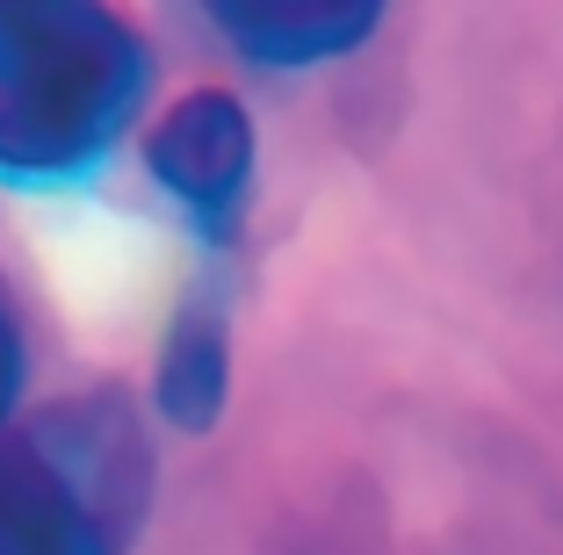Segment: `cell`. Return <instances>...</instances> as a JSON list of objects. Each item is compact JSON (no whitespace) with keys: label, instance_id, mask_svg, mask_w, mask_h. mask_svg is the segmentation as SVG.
I'll return each mask as SVG.
<instances>
[{"label":"cell","instance_id":"cell-6","mask_svg":"<svg viewBox=\"0 0 563 555\" xmlns=\"http://www.w3.org/2000/svg\"><path fill=\"white\" fill-rule=\"evenodd\" d=\"M15 382H22V340H15L8 303H0V419H8V404H15Z\"/></svg>","mask_w":563,"mask_h":555},{"label":"cell","instance_id":"cell-5","mask_svg":"<svg viewBox=\"0 0 563 555\" xmlns=\"http://www.w3.org/2000/svg\"><path fill=\"white\" fill-rule=\"evenodd\" d=\"M210 22L253 66H325L376 36V0H261V8H210Z\"/></svg>","mask_w":563,"mask_h":555},{"label":"cell","instance_id":"cell-3","mask_svg":"<svg viewBox=\"0 0 563 555\" xmlns=\"http://www.w3.org/2000/svg\"><path fill=\"white\" fill-rule=\"evenodd\" d=\"M145 166L210 245H232L253 202V115L224 87H196L145 131Z\"/></svg>","mask_w":563,"mask_h":555},{"label":"cell","instance_id":"cell-1","mask_svg":"<svg viewBox=\"0 0 563 555\" xmlns=\"http://www.w3.org/2000/svg\"><path fill=\"white\" fill-rule=\"evenodd\" d=\"M152 58L117 8L0 0V180H87L145 101Z\"/></svg>","mask_w":563,"mask_h":555},{"label":"cell","instance_id":"cell-2","mask_svg":"<svg viewBox=\"0 0 563 555\" xmlns=\"http://www.w3.org/2000/svg\"><path fill=\"white\" fill-rule=\"evenodd\" d=\"M152 441L123 390H73L0 433V555H131Z\"/></svg>","mask_w":563,"mask_h":555},{"label":"cell","instance_id":"cell-4","mask_svg":"<svg viewBox=\"0 0 563 555\" xmlns=\"http://www.w3.org/2000/svg\"><path fill=\"white\" fill-rule=\"evenodd\" d=\"M152 397L181 433H210L232 397V318L217 289H188L181 311L166 318L159 368H152Z\"/></svg>","mask_w":563,"mask_h":555}]
</instances>
